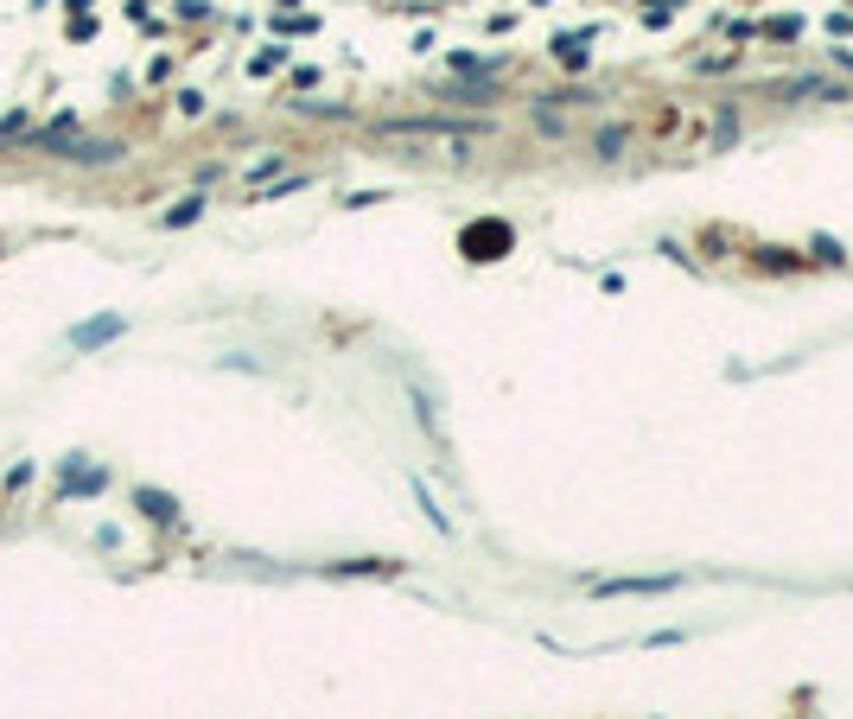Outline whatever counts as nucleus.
Listing matches in <instances>:
<instances>
[{"instance_id": "1", "label": "nucleus", "mask_w": 853, "mask_h": 719, "mask_svg": "<svg viewBox=\"0 0 853 719\" xmlns=\"http://www.w3.org/2000/svg\"><path fill=\"white\" fill-rule=\"evenodd\" d=\"M115 331H121L115 319H102V325H83V331H77V344H96V338H115Z\"/></svg>"}]
</instances>
